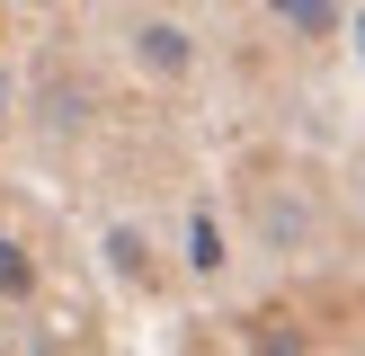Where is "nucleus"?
Here are the masks:
<instances>
[{"label":"nucleus","mask_w":365,"mask_h":356,"mask_svg":"<svg viewBox=\"0 0 365 356\" xmlns=\"http://www.w3.org/2000/svg\"><path fill=\"white\" fill-rule=\"evenodd\" d=\"M134 63L160 71V80H178V71L196 63V45H187V27H170V18H143L134 27Z\"/></svg>","instance_id":"1"},{"label":"nucleus","mask_w":365,"mask_h":356,"mask_svg":"<svg viewBox=\"0 0 365 356\" xmlns=\"http://www.w3.org/2000/svg\"><path fill=\"white\" fill-rule=\"evenodd\" d=\"M27 294H36V258L18 231H0V303H27Z\"/></svg>","instance_id":"2"},{"label":"nucleus","mask_w":365,"mask_h":356,"mask_svg":"<svg viewBox=\"0 0 365 356\" xmlns=\"http://www.w3.org/2000/svg\"><path fill=\"white\" fill-rule=\"evenodd\" d=\"M294 36H339V0H267Z\"/></svg>","instance_id":"3"},{"label":"nucleus","mask_w":365,"mask_h":356,"mask_svg":"<svg viewBox=\"0 0 365 356\" xmlns=\"http://www.w3.org/2000/svg\"><path fill=\"white\" fill-rule=\"evenodd\" d=\"M187 267H196V276H214V267H223V223H214L205 205L187 214Z\"/></svg>","instance_id":"4"},{"label":"nucleus","mask_w":365,"mask_h":356,"mask_svg":"<svg viewBox=\"0 0 365 356\" xmlns=\"http://www.w3.org/2000/svg\"><path fill=\"white\" fill-rule=\"evenodd\" d=\"M250 356H312V347H303V330H294V320H259Z\"/></svg>","instance_id":"5"},{"label":"nucleus","mask_w":365,"mask_h":356,"mask_svg":"<svg viewBox=\"0 0 365 356\" xmlns=\"http://www.w3.org/2000/svg\"><path fill=\"white\" fill-rule=\"evenodd\" d=\"M107 258H116V276H143V267H152L143 258V231H107Z\"/></svg>","instance_id":"6"},{"label":"nucleus","mask_w":365,"mask_h":356,"mask_svg":"<svg viewBox=\"0 0 365 356\" xmlns=\"http://www.w3.org/2000/svg\"><path fill=\"white\" fill-rule=\"evenodd\" d=\"M0 125H9V71H0Z\"/></svg>","instance_id":"7"},{"label":"nucleus","mask_w":365,"mask_h":356,"mask_svg":"<svg viewBox=\"0 0 365 356\" xmlns=\"http://www.w3.org/2000/svg\"><path fill=\"white\" fill-rule=\"evenodd\" d=\"M356 53H365V18H356Z\"/></svg>","instance_id":"8"}]
</instances>
